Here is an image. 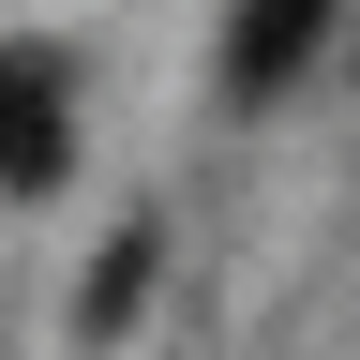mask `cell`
Listing matches in <instances>:
<instances>
[{"mask_svg": "<svg viewBox=\"0 0 360 360\" xmlns=\"http://www.w3.org/2000/svg\"><path fill=\"white\" fill-rule=\"evenodd\" d=\"M75 165V90H60V45H0V195H45Z\"/></svg>", "mask_w": 360, "mask_h": 360, "instance_id": "cell-1", "label": "cell"}, {"mask_svg": "<svg viewBox=\"0 0 360 360\" xmlns=\"http://www.w3.org/2000/svg\"><path fill=\"white\" fill-rule=\"evenodd\" d=\"M330 30H345V0H240V15H225V90L270 105V90H285Z\"/></svg>", "mask_w": 360, "mask_h": 360, "instance_id": "cell-2", "label": "cell"}, {"mask_svg": "<svg viewBox=\"0 0 360 360\" xmlns=\"http://www.w3.org/2000/svg\"><path fill=\"white\" fill-rule=\"evenodd\" d=\"M135 285H150V225H120V240H105V270H90V330H120Z\"/></svg>", "mask_w": 360, "mask_h": 360, "instance_id": "cell-3", "label": "cell"}]
</instances>
